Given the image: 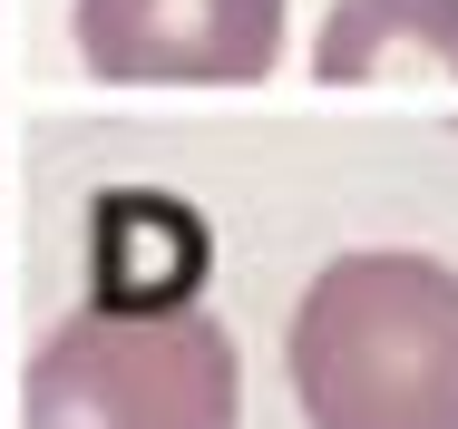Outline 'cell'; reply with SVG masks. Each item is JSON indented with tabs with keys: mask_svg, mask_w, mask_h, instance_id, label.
<instances>
[{
	"mask_svg": "<svg viewBox=\"0 0 458 429\" xmlns=\"http://www.w3.org/2000/svg\"><path fill=\"white\" fill-rule=\"evenodd\" d=\"M244 361L205 303H89L30 361V429H234Z\"/></svg>",
	"mask_w": 458,
	"mask_h": 429,
	"instance_id": "2",
	"label": "cell"
},
{
	"mask_svg": "<svg viewBox=\"0 0 458 429\" xmlns=\"http://www.w3.org/2000/svg\"><path fill=\"white\" fill-rule=\"evenodd\" d=\"M312 79H439L458 88V0H332L312 39Z\"/></svg>",
	"mask_w": 458,
	"mask_h": 429,
	"instance_id": "4",
	"label": "cell"
},
{
	"mask_svg": "<svg viewBox=\"0 0 458 429\" xmlns=\"http://www.w3.org/2000/svg\"><path fill=\"white\" fill-rule=\"evenodd\" d=\"M283 371L312 429H458V273L429 254L322 263Z\"/></svg>",
	"mask_w": 458,
	"mask_h": 429,
	"instance_id": "1",
	"label": "cell"
},
{
	"mask_svg": "<svg viewBox=\"0 0 458 429\" xmlns=\"http://www.w3.org/2000/svg\"><path fill=\"white\" fill-rule=\"evenodd\" d=\"M79 59L127 88H244L283 59V0H79Z\"/></svg>",
	"mask_w": 458,
	"mask_h": 429,
	"instance_id": "3",
	"label": "cell"
}]
</instances>
